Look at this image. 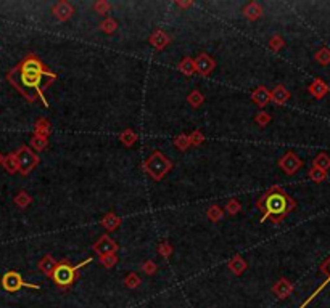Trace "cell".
I'll return each mask as SVG.
<instances>
[{"instance_id":"obj_43","label":"cell","mask_w":330,"mask_h":308,"mask_svg":"<svg viewBox=\"0 0 330 308\" xmlns=\"http://www.w3.org/2000/svg\"><path fill=\"white\" fill-rule=\"evenodd\" d=\"M176 5L179 8H182V10H186V8H190L193 5L192 0H187V2H182V0H176Z\"/></svg>"},{"instance_id":"obj_7","label":"cell","mask_w":330,"mask_h":308,"mask_svg":"<svg viewBox=\"0 0 330 308\" xmlns=\"http://www.w3.org/2000/svg\"><path fill=\"white\" fill-rule=\"evenodd\" d=\"M118 249H119L118 242L110 238L108 235L100 236V238L95 241V244L92 246L94 254L98 255V257H105V255H110V254H116Z\"/></svg>"},{"instance_id":"obj_15","label":"cell","mask_w":330,"mask_h":308,"mask_svg":"<svg viewBox=\"0 0 330 308\" xmlns=\"http://www.w3.org/2000/svg\"><path fill=\"white\" fill-rule=\"evenodd\" d=\"M121 223H123V219L118 217L114 212H108V214H105L102 217V220H100V225L107 231H116L119 226H121Z\"/></svg>"},{"instance_id":"obj_3","label":"cell","mask_w":330,"mask_h":308,"mask_svg":"<svg viewBox=\"0 0 330 308\" xmlns=\"http://www.w3.org/2000/svg\"><path fill=\"white\" fill-rule=\"evenodd\" d=\"M91 262H92V259H87V260L81 262V264L73 265L69 259H63L62 262H58L57 268H55L50 279H52L55 284H57V287H60L62 291H68L69 287L79 279L81 268H84V266L89 265Z\"/></svg>"},{"instance_id":"obj_11","label":"cell","mask_w":330,"mask_h":308,"mask_svg":"<svg viewBox=\"0 0 330 308\" xmlns=\"http://www.w3.org/2000/svg\"><path fill=\"white\" fill-rule=\"evenodd\" d=\"M52 13H53V16L58 19V21L64 23L74 15V8H73L71 3L66 2V0H60V2H57L52 7Z\"/></svg>"},{"instance_id":"obj_19","label":"cell","mask_w":330,"mask_h":308,"mask_svg":"<svg viewBox=\"0 0 330 308\" xmlns=\"http://www.w3.org/2000/svg\"><path fill=\"white\" fill-rule=\"evenodd\" d=\"M288 98H290V92L287 90V87L285 85H276V88L271 90V102L272 103H276L279 106H282L288 102Z\"/></svg>"},{"instance_id":"obj_42","label":"cell","mask_w":330,"mask_h":308,"mask_svg":"<svg viewBox=\"0 0 330 308\" xmlns=\"http://www.w3.org/2000/svg\"><path fill=\"white\" fill-rule=\"evenodd\" d=\"M158 254L161 255V257H164V259H168V257H171V254H173V246L169 244L168 241H164V242H161V244L158 246Z\"/></svg>"},{"instance_id":"obj_25","label":"cell","mask_w":330,"mask_h":308,"mask_svg":"<svg viewBox=\"0 0 330 308\" xmlns=\"http://www.w3.org/2000/svg\"><path fill=\"white\" fill-rule=\"evenodd\" d=\"M206 217L209 220L213 221V223H216V221H221L224 219V210L221 205L218 204H211L206 209Z\"/></svg>"},{"instance_id":"obj_24","label":"cell","mask_w":330,"mask_h":308,"mask_svg":"<svg viewBox=\"0 0 330 308\" xmlns=\"http://www.w3.org/2000/svg\"><path fill=\"white\" fill-rule=\"evenodd\" d=\"M2 165L3 169L8 172V174H16V172H19V167H18V161H16V156H15V153L5 156L3 161H2Z\"/></svg>"},{"instance_id":"obj_20","label":"cell","mask_w":330,"mask_h":308,"mask_svg":"<svg viewBox=\"0 0 330 308\" xmlns=\"http://www.w3.org/2000/svg\"><path fill=\"white\" fill-rule=\"evenodd\" d=\"M243 15L250 21H256L263 16V7L258 2H248L243 8Z\"/></svg>"},{"instance_id":"obj_10","label":"cell","mask_w":330,"mask_h":308,"mask_svg":"<svg viewBox=\"0 0 330 308\" xmlns=\"http://www.w3.org/2000/svg\"><path fill=\"white\" fill-rule=\"evenodd\" d=\"M295 291V286L292 281H288L287 278H281L274 282L272 286V294L277 297L279 300H285L292 295V292Z\"/></svg>"},{"instance_id":"obj_41","label":"cell","mask_w":330,"mask_h":308,"mask_svg":"<svg viewBox=\"0 0 330 308\" xmlns=\"http://www.w3.org/2000/svg\"><path fill=\"white\" fill-rule=\"evenodd\" d=\"M189 140H190V146H200L204 141V135L202 130H193V132L189 135Z\"/></svg>"},{"instance_id":"obj_5","label":"cell","mask_w":330,"mask_h":308,"mask_svg":"<svg viewBox=\"0 0 330 308\" xmlns=\"http://www.w3.org/2000/svg\"><path fill=\"white\" fill-rule=\"evenodd\" d=\"M15 156H16V161H18V167H19V174L21 175H29L31 172L34 170L41 162V159H39V154L36 151H32L29 146H19V148L15 151Z\"/></svg>"},{"instance_id":"obj_29","label":"cell","mask_w":330,"mask_h":308,"mask_svg":"<svg viewBox=\"0 0 330 308\" xmlns=\"http://www.w3.org/2000/svg\"><path fill=\"white\" fill-rule=\"evenodd\" d=\"M308 178L314 181V183H322V181L327 180V172L317 167H311L308 170Z\"/></svg>"},{"instance_id":"obj_21","label":"cell","mask_w":330,"mask_h":308,"mask_svg":"<svg viewBox=\"0 0 330 308\" xmlns=\"http://www.w3.org/2000/svg\"><path fill=\"white\" fill-rule=\"evenodd\" d=\"M48 146V137H44V135H37L34 133L31 137V141H29V148L36 153H41Z\"/></svg>"},{"instance_id":"obj_44","label":"cell","mask_w":330,"mask_h":308,"mask_svg":"<svg viewBox=\"0 0 330 308\" xmlns=\"http://www.w3.org/2000/svg\"><path fill=\"white\" fill-rule=\"evenodd\" d=\"M2 161H3V156H2V153H0V165H2Z\"/></svg>"},{"instance_id":"obj_2","label":"cell","mask_w":330,"mask_h":308,"mask_svg":"<svg viewBox=\"0 0 330 308\" xmlns=\"http://www.w3.org/2000/svg\"><path fill=\"white\" fill-rule=\"evenodd\" d=\"M256 207L261 212V221H271L274 225H281L285 217L290 212H293L297 203L282 186L272 185L258 198Z\"/></svg>"},{"instance_id":"obj_12","label":"cell","mask_w":330,"mask_h":308,"mask_svg":"<svg viewBox=\"0 0 330 308\" xmlns=\"http://www.w3.org/2000/svg\"><path fill=\"white\" fill-rule=\"evenodd\" d=\"M171 40H173L171 35H169L168 32L161 31V29H157V31H153L152 35H150L148 42H150V45H152L155 50L161 52V50H164L169 44H171Z\"/></svg>"},{"instance_id":"obj_32","label":"cell","mask_w":330,"mask_h":308,"mask_svg":"<svg viewBox=\"0 0 330 308\" xmlns=\"http://www.w3.org/2000/svg\"><path fill=\"white\" fill-rule=\"evenodd\" d=\"M15 204H16L19 209H26V207L32 203V198H31V194L26 193V191H19V193L15 196Z\"/></svg>"},{"instance_id":"obj_33","label":"cell","mask_w":330,"mask_h":308,"mask_svg":"<svg viewBox=\"0 0 330 308\" xmlns=\"http://www.w3.org/2000/svg\"><path fill=\"white\" fill-rule=\"evenodd\" d=\"M314 59H316L321 66H327V64H330V48H327V47L319 48L316 55H314Z\"/></svg>"},{"instance_id":"obj_40","label":"cell","mask_w":330,"mask_h":308,"mask_svg":"<svg viewBox=\"0 0 330 308\" xmlns=\"http://www.w3.org/2000/svg\"><path fill=\"white\" fill-rule=\"evenodd\" d=\"M271 114L266 113V111H259V113L254 116V122H256L259 127H266V125L271 122Z\"/></svg>"},{"instance_id":"obj_30","label":"cell","mask_w":330,"mask_h":308,"mask_svg":"<svg viewBox=\"0 0 330 308\" xmlns=\"http://www.w3.org/2000/svg\"><path fill=\"white\" fill-rule=\"evenodd\" d=\"M187 103L192 106V108H200V106L204 103V95L200 92V90H193V92L189 93Z\"/></svg>"},{"instance_id":"obj_23","label":"cell","mask_w":330,"mask_h":308,"mask_svg":"<svg viewBox=\"0 0 330 308\" xmlns=\"http://www.w3.org/2000/svg\"><path fill=\"white\" fill-rule=\"evenodd\" d=\"M139 140V135L134 132L132 129H126L124 132L119 133V141L126 146V148H131V146H134V143Z\"/></svg>"},{"instance_id":"obj_31","label":"cell","mask_w":330,"mask_h":308,"mask_svg":"<svg viewBox=\"0 0 330 308\" xmlns=\"http://www.w3.org/2000/svg\"><path fill=\"white\" fill-rule=\"evenodd\" d=\"M224 214H229V215H237L240 210H242V204H240V201L237 198H232L229 199L226 205H224Z\"/></svg>"},{"instance_id":"obj_16","label":"cell","mask_w":330,"mask_h":308,"mask_svg":"<svg viewBox=\"0 0 330 308\" xmlns=\"http://www.w3.org/2000/svg\"><path fill=\"white\" fill-rule=\"evenodd\" d=\"M308 90H309V93H311L316 100H322L329 93V85L324 82L322 79H314L313 82L309 84Z\"/></svg>"},{"instance_id":"obj_22","label":"cell","mask_w":330,"mask_h":308,"mask_svg":"<svg viewBox=\"0 0 330 308\" xmlns=\"http://www.w3.org/2000/svg\"><path fill=\"white\" fill-rule=\"evenodd\" d=\"M34 133L37 135H44V137H48L52 133V125H50L48 119L46 117H39L34 124Z\"/></svg>"},{"instance_id":"obj_38","label":"cell","mask_w":330,"mask_h":308,"mask_svg":"<svg viewBox=\"0 0 330 308\" xmlns=\"http://www.w3.org/2000/svg\"><path fill=\"white\" fill-rule=\"evenodd\" d=\"M111 10V5L107 0H97V2L94 3V12L98 13V15H108V12Z\"/></svg>"},{"instance_id":"obj_18","label":"cell","mask_w":330,"mask_h":308,"mask_svg":"<svg viewBox=\"0 0 330 308\" xmlns=\"http://www.w3.org/2000/svg\"><path fill=\"white\" fill-rule=\"evenodd\" d=\"M227 266H229V270L232 271L234 275H237V276H242L245 271L248 270V264H247V260L243 259L242 255H234L231 260L227 262Z\"/></svg>"},{"instance_id":"obj_35","label":"cell","mask_w":330,"mask_h":308,"mask_svg":"<svg viewBox=\"0 0 330 308\" xmlns=\"http://www.w3.org/2000/svg\"><path fill=\"white\" fill-rule=\"evenodd\" d=\"M118 29V23H116V19H113V18H107V19H103L102 24H100V31L105 32V34H113L114 31Z\"/></svg>"},{"instance_id":"obj_26","label":"cell","mask_w":330,"mask_h":308,"mask_svg":"<svg viewBox=\"0 0 330 308\" xmlns=\"http://www.w3.org/2000/svg\"><path fill=\"white\" fill-rule=\"evenodd\" d=\"M313 167H317L327 172L330 169V156L327 153H319L316 158L313 159Z\"/></svg>"},{"instance_id":"obj_36","label":"cell","mask_w":330,"mask_h":308,"mask_svg":"<svg viewBox=\"0 0 330 308\" xmlns=\"http://www.w3.org/2000/svg\"><path fill=\"white\" fill-rule=\"evenodd\" d=\"M174 146L179 149V151H187L190 148V140H189V135L186 133H181L177 135L176 138H174Z\"/></svg>"},{"instance_id":"obj_27","label":"cell","mask_w":330,"mask_h":308,"mask_svg":"<svg viewBox=\"0 0 330 308\" xmlns=\"http://www.w3.org/2000/svg\"><path fill=\"white\" fill-rule=\"evenodd\" d=\"M179 71L184 74V75H187V77H190V75H193L195 74V63H193V58H190V57H186V58H182V61L179 63Z\"/></svg>"},{"instance_id":"obj_28","label":"cell","mask_w":330,"mask_h":308,"mask_svg":"<svg viewBox=\"0 0 330 308\" xmlns=\"http://www.w3.org/2000/svg\"><path fill=\"white\" fill-rule=\"evenodd\" d=\"M123 282H124V287H127V289L134 291V289H137V287L142 284V278L139 276L136 271H131V273H129L126 278H124Z\"/></svg>"},{"instance_id":"obj_1","label":"cell","mask_w":330,"mask_h":308,"mask_svg":"<svg viewBox=\"0 0 330 308\" xmlns=\"http://www.w3.org/2000/svg\"><path fill=\"white\" fill-rule=\"evenodd\" d=\"M7 79L29 103H34L37 98H41L44 106L48 108L46 90L57 80V74L46 68L37 55L29 53L21 63L10 71Z\"/></svg>"},{"instance_id":"obj_14","label":"cell","mask_w":330,"mask_h":308,"mask_svg":"<svg viewBox=\"0 0 330 308\" xmlns=\"http://www.w3.org/2000/svg\"><path fill=\"white\" fill-rule=\"evenodd\" d=\"M251 102L258 106V108H264L271 103V90L264 85H259V87L254 88V92L251 93Z\"/></svg>"},{"instance_id":"obj_37","label":"cell","mask_w":330,"mask_h":308,"mask_svg":"<svg viewBox=\"0 0 330 308\" xmlns=\"http://www.w3.org/2000/svg\"><path fill=\"white\" fill-rule=\"evenodd\" d=\"M119 262V257L116 254H110V255H105V257H100V265L103 266V268H113L114 265H116Z\"/></svg>"},{"instance_id":"obj_34","label":"cell","mask_w":330,"mask_h":308,"mask_svg":"<svg viewBox=\"0 0 330 308\" xmlns=\"http://www.w3.org/2000/svg\"><path fill=\"white\" fill-rule=\"evenodd\" d=\"M267 47L272 50V52H281V50L285 47V40L282 35H279V34H274L271 39H269V42H267Z\"/></svg>"},{"instance_id":"obj_13","label":"cell","mask_w":330,"mask_h":308,"mask_svg":"<svg viewBox=\"0 0 330 308\" xmlns=\"http://www.w3.org/2000/svg\"><path fill=\"white\" fill-rule=\"evenodd\" d=\"M319 270H321V273H322V275H327V278H326V281H324V282H322V284H321V286H319V287H317V289H316V291H314V292H313V294H311V295H309V297H308V299H306V300H304V302H303V304H301V305H299V308H306V307H308L309 304H311V302H313L314 299H316V297H317L319 294H321V292H322V289H324V287H326L327 284H330V257H329V259H327V260H326V262H324V264L321 265V268H319Z\"/></svg>"},{"instance_id":"obj_6","label":"cell","mask_w":330,"mask_h":308,"mask_svg":"<svg viewBox=\"0 0 330 308\" xmlns=\"http://www.w3.org/2000/svg\"><path fill=\"white\" fill-rule=\"evenodd\" d=\"M2 287L7 292H18L21 287H29V289H41L37 284H29L23 279V276L18 271H7L2 278Z\"/></svg>"},{"instance_id":"obj_9","label":"cell","mask_w":330,"mask_h":308,"mask_svg":"<svg viewBox=\"0 0 330 308\" xmlns=\"http://www.w3.org/2000/svg\"><path fill=\"white\" fill-rule=\"evenodd\" d=\"M195 63V73L200 75H209L213 73V69L216 68V61L209 57L208 53H200L197 58H193Z\"/></svg>"},{"instance_id":"obj_39","label":"cell","mask_w":330,"mask_h":308,"mask_svg":"<svg viewBox=\"0 0 330 308\" xmlns=\"http://www.w3.org/2000/svg\"><path fill=\"white\" fill-rule=\"evenodd\" d=\"M141 270L147 276H153L158 271V265L155 264V260H145L142 264V266H141Z\"/></svg>"},{"instance_id":"obj_4","label":"cell","mask_w":330,"mask_h":308,"mask_svg":"<svg viewBox=\"0 0 330 308\" xmlns=\"http://www.w3.org/2000/svg\"><path fill=\"white\" fill-rule=\"evenodd\" d=\"M142 167L145 170V174H147L152 180L161 181L164 176L173 170L174 164L168 156H164L161 153V151L155 149V151H152V154L143 161Z\"/></svg>"},{"instance_id":"obj_17","label":"cell","mask_w":330,"mask_h":308,"mask_svg":"<svg viewBox=\"0 0 330 308\" xmlns=\"http://www.w3.org/2000/svg\"><path fill=\"white\" fill-rule=\"evenodd\" d=\"M57 265H58V262L53 259L52 255L47 254V255H44L41 260H39V264H37V268L42 271L44 276H47V278H52L53 275V271L55 268H57Z\"/></svg>"},{"instance_id":"obj_8","label":"cell","mask_w":330,"mask_h":308,"mask_svg":"<svg viewBox=\"0 0 330 308\" xmlns=\"http://www.w3.org/2000/svg\"><path fill=\"white\" fill-rule=\"evenodd\" d=\"M279 167H281L287 175H295L297 172L303 167V161L298 158V154H295L293 151L285 153L281 159H279Z\"/></svg>"}]
</instances>
